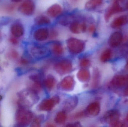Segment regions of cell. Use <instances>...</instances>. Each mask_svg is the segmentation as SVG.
<instances>
[{
	"mask_svg": "<svg viewBox=\"0 0 128 127\" xmlns=\"http://www.w3.org/2000/svg\"><path fill=\"white\" fill-rule=\"evenodd\" d=\"M35 24L38 25H48L51 23L49 18L45 15H40L35 18Z\"/></svg>",
	"mask_w": 128,
	"mask_h": 127,
	"instance_id": "cell-22",
	"label": "cell"
},
{
	"mask_svg": "<svg viewBox=\"0 0 128 127\" xmlns=\"http://www.w3.org/2000/svg\"><path fill=\"white\" fill-rule=\"evenodd\" d=\"M126 7H127V9L128 10V3H127V4H126Z\"/></svg>",
	"mask_w": 128,
	"mask_h": 127,
	"instance_id": "cell-37",
	"label": "cell"
},
{
	"mask_svg": "<svg viewBox=\"0 0 128 127\" xmlns=\"http://www.w3.org/2000/svg\"><path fill=\"white\" fill-rule=\"evenodd\" d=\"M123 40V35L120 32L113 33L110 37L109 44L110 47L115 48L118 46Z\"/></svg>",
	"mask_w": 128,
	"mask_h": 127,
	"instance_id": "cell-12",
	"label": "cell"
},
{
	"mask_svg": "<svg viewBox=\"0 0 128 127\" xmlns=\"http://www.w3.org/2000/svg\"><path fill=\"white\" fill-rule=\"evenodd\" d=\"M33 114L26 108L19 107L16 114V121L18 127H26L28 126L32 121Z\"/></svg>",
	"mask_w": 128,
	"mask_h": 127,
	"instance_id": "cell-2",
	"label": "cell"
},
{
	"mask_svg": "<svg viewBox=\"0 0 128 127\" xmlns=\"http://www.w3.org/2000/svg\"><path fill=\"white\" fill-rule=\"evenodd\" d=\"M86 27V24L84 22L80 23L78 21H74L70 24L69 29L73 33L78 34L85 32Z\"/></svg>",
	"mask_w": 128,
	"mask_h": 127,
	"instance_id": "cell-16",
	"label": "cell"
},
{
	"mask_svg": "<svg viewBox=\"0 0 128 127\" xmlns=\"http://www.w3.org/2000/svg\"><path fill=\"white\" fill-rule=\"evenodd\" d=\"M124 94L126 96H128V85L125 90Z\"/></svg>",
	"mask_w": 128,
	"mask_h": 127,
	"instance_id": "cell-34",
	"label": "cell"
},
{
	"mask_svg": "<svg viewBox=\"0 0 128 127\" xmlns=\"http://www.w3.org/2000/svg\"><path fill=\"white\" fill-rule=\"evenodd\" d=\"M60 100V98L58 96H54L52 98L44 99L39 104L38 108L40 111H51L56 104L59 103Z\"/></svg>",
	"mask_w": 128,
	"mask_h": 127,
	"instance_id": "cell-5",
	"label": "cell"
},
{
	"mask_svg": "<svg viewBox=\"0 0 128 127\" xmlns=\"http://www.w3.org/2000/svg\"><path fill=\"white\" fill-rule=\"evenodd\" d=\"M89 31L90 32V33H93L96 30V28L94 25H91L90 27L89 28Z\"/></svg>",
	"mask_w": 128,
	"mask_h": 127,
	"instance_id": "cell-33",
	"label": "cell"
},
{
	"mask_svg": "<svg viewBox=\"0 0 128 127\" xmlns=\"http://www.w3.org/2000/svg\"><path fill=\"white\" fill-rule=\"evenodd\" d=\"M84 116H85L84 112H80L74 115V118H79L83 117Z\"/></svg>",
	"mask_w": 128,
	"mask_h": 127,
	"instance_id": "cell-31",
	"label": "cell"
},
{
	"mask_svg": "<svg viewBox=\"0 0 128 127\" xmlns=\"http://www.w3.org/2000/svg\"><path fill=\"white\" fill-rule=\"evenodd\" d=\"M10 32L14 36L17 38H19L24 34V29L21 23L16 22L11 25Z\"/></svg>",
	"mask_w": 128,
	"mask_h": 127,
	"instance_id": "cell-17",
	"label": "cell"
},
{
	"mask_svg": "<svg viewBox=\"0 0 128 127\" xmlns=\"http://www.w3.org/2000/svg\"><path fill=\"white\" fill-rule=\"evenodd\" d=\"M74 80L71 76H67L64 78L60 83L62 89L68 91H72L74 88Z\"/></svg>",
	"mask_w": 128,
	"mask_h": 127,
	"instance_id": "cell-15",
	"label": "cell"
},
{
	"mask_svg": "<svg viewBox=\"0 0 128 127\" xmlns=\"http://www.w3.org/2000/svg\"></svg>",
	"mask_w": 128,
	"mask_h": 127,
	"instance_id": "cell-42",
	"label": "cell"
},
{
	"mask_svg": "<svg viewBox=\"0 0 128 127\" xmlns=\"http://www.w3.org/2000/svg\"><path fill=\"white\" fill-rule=\"evenodd\" d=\"M120 114L116 110H111L105 113L103 117V121L105 123L115 127L116 123L119 121Z\"/></svg>",
	"mask_w": 128,
	"mask_h": 127,
	"instance_id": "cell-8",
	"label": "cell"
},
{
	"mask_svg": "<svg viewBox=\"0 0 128 127\" xmlns=\"http://www.w3.org/2000/svg\"><path fill=\"white\" fill-rule=\"evenodd\" d=\"M122 11V8L120 6L118 2L116 1L114 2L112 6H110L106 11L104 15V19L105 20L108 21L111 16H112Z\"/></svg>",
	"mask_w": 128,
	"mask_h": 127,
	"instance_id": "cell-11",
	"label": "cell"
},
{
	"mask_svg": "<svg viewBox=\"0 0 128 127\" xmlns=\"http://www.w3.org/2000/svg\"><path fill=\"white\" fill-rule=\"evenodd\" d=\"M72 63L69 60H62L56 63L55 65L56 71L58 74L62 75L66 74L69 73L72 69Z\"/></svg>",
	"mask_w": 128,
	"mask_h": 127,
	"instance_id": "cell-4",
	"label": "cell"
},
{
	"mask_svg": "<svg viewBox=\"0 0 128 127\" xmlns=\"http://www.w3.org/2000/svg\"><path fill=\"white\" fill-rule=\"evenodd\" d=\"M20 100L19 107L27 108L31 107L39 101V97L37 92L30 88L25 89L19 94Z\"/></svg>",
	"mask_w": 128,
	"mask_h": 127,
	"instance_id": "cell-1",
	"label": "cell"
},
{
	"mask_svg": "<svg viewBox=\"0 0 128 127\" xmlns=\"http://www.w3.org/2000/svg\"><path fill=\"white\" fill-rule=\"evenodd\" d=\"M49 36V31L47 28H42L35 31L34 34V39L37 41L42 42L46 40Z\"/></svg>",
	"mask_w": 128,
	"mask_h": 127,
	"instance_id": "cell-14",
	"label": "cell"
},
{
	"mask_svg": "<svg viewBox=\"0 0 128 127\" xmlns=\"http://www.w3.org/2000/svg\"><path fill=\"white\" fill-rule=\"evenodd\" d=\"M66 127H81V124L79 122H74L67 124Z\"/></svg>",
	"mask_w": 128,
	"mask_h": 127,
	"instance_id": "cell-29",
	"label": "cell"
},
{
	"mask_svg": "<svg viewBox=\"0 0 128 127\" xmlns=\"http://www.w3.org/2000/svg\"><path fill=\"white\" fill-rule=\"evenodd\" d=\"M77 77L80 82L82 83L88 82L90 79V72L86 69H82L78 72Z\"/></svg>",
	"mask_w": 128,
	"mask_h": 127,
	"instance_id": "cell-20",
	"label": "cell"
},
{
	"mask_svg": "<svg viewBox=\"0 0 128 127\" xmlns=\"http://www.w3.org/2000/svg\"><path fill=\"white\" fill-rule=\"evenodd\" d=\"M56 83L54 77L51 75H49L44 81V85L47 89L51 90L54 88Z\"/></svg>",
	"mask_w": 128,
	"mask_h": 127,
	"instance_id": "cell-21",
	"label": "cell"
},
{
	"mask_svg": "<svg viewBox=\"0 0 128 127\" xmlns=\"http://www.w3.org/2000/svg\"><path fill=\"white\" fill-rule=\"evenodd\" d=\"M112 57V51L110 49H106L102 52L100 56V60L103 62L109 61Z\"/></svg>",
	"mask_w": 128,
	"mask_h": 127,
	"instance_id": "cell-25",
	"label": "cell"
},
{
	"mask_svg": "<svg viewBox=\"0 0 128 127\" xmlns=\"http://www.w3.org/2000/svg\"><path fill=\"white\" fill-rule=\"evenodd\" d=\"M126 69H127L128 70V61H127L126 66Z\"/></svg>",
	"mask_w": 128,
	"mask_h": 127,
	"instance_id": "cell-36",
	"label": "cell"
},
{
	"mask_svg": "<svg viewBox=\"0 0 128 127\" xmlns=\"http://www.w3.org/2000/svg\"><path fill=\"white\" fill-rule=\"evenodd\" d=\"M18 53L16 51L13 50L11 52V56L14 58H16L18 56Z\"/></svg>",
	"mask_w": 128,
	"mask_h": 127,
	"instance_id": "cell-32",
	"label": "cell"
},
{
	"mask_svg": "<svg viewBox=\"0 0 128 127\" xmlns=\"http://www.w3.org/2000/svg\"><path fill=\"white\" fill-rule=\"evenodd\" d=\"M67 118L66 113L63 110L58 113L55 118L54 121L56 124H62L66 121Z\"/></svg>",
	"mask_w": 128,
	"mask_h": 127,
	"instance_id": "cell-23",
	"label": "cell"
},
{
	"mask_svg": "<svg viewBox=\"0 0 128 127\" xmlns=\"http://www.w3.org/2000/svg\"><path fill=\"white\" fill-rule=\"evenodd\" d=\"M100 106L98 102L91 103L86 107L85 110V116L89 117H93L97 116L100 113Z\"/></svg>",
	"mask_w": 128,
	"mask_h": 127,
	"instance_id": "cell-10",
	"label": "cell"
},
{
	"mask_svg": "<svg viewBox=\"0 0 128 127\" xmlns=\"http://www.w3.org/2000/svg\"><path fill=\"white\" fill-rule=\"evenodd\" d=\"M67 45L70 52L77 54L84 50L86 44L82 40L76 38H70L67 40Z\"/></svg>",
	"mask_w": 128,
	"mask_h": 127,
	"instance_id": "cell-3",
	"label": "cell"
},
{
	"mask_svg": "<svg viewBox=\"0 0 128 127\" xmlns=\"http://www.w3.org/2000/svg\"><path fill=\"white\" fill-rule=\"evenodd\" d=\"M126 119H127V121L128 122V115H127V117H126Z\"/></svg>",
	"mask_w": 128,
	"mask_h": 127,
	"instance_id": "cell-39",
	"label": "cell"
},
{
	"mask_svg": "<svg viewBox=\"0 0 128 127\" xmlns=\"http://www.w3.org/2000/svg\"><path fill=\"white\" fill-rule=\"evenodd\" d=\"M35 6L33 0H24L18 7L19 12L27 16L33 15L35 10Z\"/></svg>",
	"mask_w": 128,
	"mask_h": 127,
	"instance_id": "cell-6",
	"label": "cell"
},
{
	"mask_svg": "<svg viewBox=\"0 0 128 127\" xmlns=\"http://www.w3.org/2000/svg\"><path fill=\"white\" fill-rule=\"evenodd\" d=\"M63 9L60 5L57 4H53L47 10V14L52 17L58 16L62 13Z\"/></svg>",
	"mask_w": 128,
	"mask_h": 127,
	"instance_id": "cell-19",
	"label": "cell"
},
{
	"mask_svg": "<svg viewBox=\"0 0 128 127\" xmlns=\"http://www.w3.org/2000/svg\"><path fill=\"white\" fill-rule=\"evenodd\" d=\"M2 96H1V95H0V101L1 100H2Z\"/></svg>",
	"mask_w": 128,
	"mask_h": 127,
	"instance_id": "cell-38",
	"label": "cell"
},
{
	"mask_svg": "<svg viewBox=\"0 0 128 127\" xmlns=\"http://www.w3.org/2000/svg\"><path fill=\"white\" fill-rule=\"evenodd\" d=\"M10 41L13 44L16 45L18 43V41L17 39V38L13 36L10 38Z\"/></svg>",
	"mask_w": 128,
	"mask_h": 127,
	"instance_id": "cell-30",
	"label": "cell"
},
{
	"mask_svg": "<svg viewBox=\"0 0 128 127\" xmlns=\"http://www.w3.org/2000/svg\"></svg>",
	"mask_w": 128,
	"mask_h": 127,
	"instance_id": "cell-41",
	"label": "cell"
},
{
	"mask_svg": "<svg viewBox=\"0 0 128 127\" xmlns=\"http://www.w3.org/2000/svg\"><path fill=\"white\" fill-rule=\"evenodd\" d=\"M31 52L32 56L38 59L47 58L51 53L50 51L44 46H34L32 48Z\"/></svg>",
	"mask_w": 128,
	"mask_h": 127,
	"instance_id": "cell-7",
	"label": "cell"
},
{
	"mask_svg": "<svg viewBox=\"0 0 128 127\" xmlns=\"http://www.w3.org/2000/svg\"><path fill=\"white\" fill-rule=\"evenodd\" d=\"M52 51L55 55L60 56L64 53L63 46L60 43H55L52 47Z\"/></svg>",
	"mask_w": 128,
	"mask_h": 127,
	"instance_id": "cell-26",
	"label": "cell"
},
{
	"mask_svg": "<svg viewBox=\"0 0 128 127\" xmlns=\"http://www.w3.org/2000/svg\"><path fill=\"white\" fill-rule=\"evenodd\" d=\"M113 85L122 87L128 85V75H117L111 81Z\"/></svg>",
	"mask_w": 128,
	"mask_h": 127,
	"instance_id": "cell-13",
	"label": "cell"
},
{
	"mask_svg": "<svg viewBox=\"0 0 128 127\" xmlns=\"http://www.w3.org/2000/svg\"><path fill=\"white\" fill-rule=\"evenodd\" d=\"M78 98L75 95L71 96L67 98L63 104L64 111L66 113H69L74 110L78 104Z\"/></svg>",
	"mask_w": 128,
	"mask_h": 127,
	"instance_id": "cell-9",
	"label": "cell"
},
{
	"mask_svg": "<svg viewBox=\"0 0 128 127\" xmlns=\"http://www.w3.org/2000/svg\"><path fill=\"white\" fill-rule=\"evenodd\" d=\"M12 2H14V3H18V2H20V1H22V0H10Z\"/></svg>",
	"mask_w": 128,
	"mask_h": 127,
	"instance_id": "cell-35",
	"label": "cell"
},
{
	"mask_svg": "<svg viewBox=\"0 0 128 127\" xmlns=\"http://www.w3.org/2000/svg\"><path fill=\"white\" fill-rule=\"evenodd\" d=\"M128 18L126 16L122 15L115 19L111 24L112 28H117L126 24L128 22Z\"/></svg>",
	"mask_w": 128,
	"mask_h": 127,
	"instance_id": "cell-18",
	"label": "cell"
},
{
	"mask_svg": "<svg viewBox=\"0 0 128 127\" xmlns=\"http://www.w3.org/2000/svg\"><path fill=\"white\" fill-rule=\"evenodd\" d=\"M91 65L90 60L87 58H84L81 59L80 62V65L83 68L89 67Z\"/></svg>",
	"mask_w": 128,
	"mask_h": 127,
	"instance_id": "cell-28",
	"label": "cell"
},
{
	"mask_svg": "<svg viewBox=\"0 0 128 127\" xmlns=\"http://www.w3.org/2000/svg\"><path fill=\"white\" fill-rule=\"evenodd\" d=\"M99 0L102 1V0Z\"/></svg>",
	"mask_w": 128,
	"mask_h": 127,
	"instance_id": "cell-40",
	"label": "cell"
},
{
	"mask_svg": "<svg viewBox=\"0 0 128 127\" xmlns=\"http://www.w3.org/2000/svg\"><path fill=\"white\" fill-rule=\"evenodd\" d=\"M102 3V1L99 0H90L86 3L85 7L87 10H92L99 6Z\"/></svg>",
	"mask_w": 128,
	"mask_h": 127,
	"instance_id": "cell-24",
	"label": "cell"
},
{
	"mask_svg": "<svg viewBox=\"0 0 128 127\" xmlns=\"http://www.w3.org/2000/svg\"><path fill=\"white\" fill-rule=\"evenodd\" d=\"M44 115H40L35 118L32 122L31 127H40V125L44 120Z\"/></svg>",
	"mask_w": 128,
	"mask_h": 127,
	"instance_id": "cell-27",
	"label": "cell"
}]
</instances>
